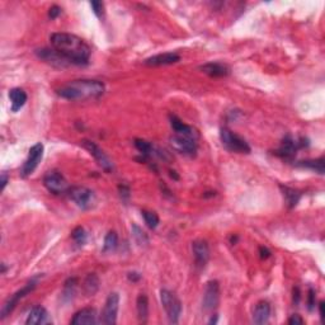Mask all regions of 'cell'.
<instances>
[{
  "label": "cell",
  "instance_id": "obj_13",
  "mask_svg": "<svg viewBox=\"0 0 325 325\" xmlns=\"http://www.w3.org/2000/svg\"><path fill=\"white\" fill-rule=\"evenodd\" d=\"M303 141L304 139H301V143H297L291 136H286V138L282 140V143H281L280 149H278L276 154L285 160H292L295 158V155H296L297 149L305 146V144H304Z\"/></svg>",
  "mask_w": 325,
  "mask_h": 325
},
{
  "label": "cell",
  "instance_id": "obj_32",
  "mask_svg": "<svg viewBox=\"0 0 325 325\" xmlns=\"http://www.w3.org/2000/svg\"><path fill=\"white\" fill-rule=\"evenodd\" d=\"M71 238H73V240L75 241L78 245H80V247L81 245H84V244L87 243V233H85L84 227H75V229L73 230V233H71Z\"/></svg>",
  "mask_w": 325,
  "mask_h": 325
},
{
  "label": "cell",
  "instance_id": "obj_10",
  "mask_svg": "<svg viewBox=\"0 0 325 325\" xmlns=\"http://www.w3.org/2000/svg\"><path fill=\"white\" fill-rule=\"evenodd\" d=\"M220 301V286L219 282L215 280L208 281L206 283L203 300H202V308L205 311H212L217 308Z\"/></svg>",
  "mask_w": 325,
  "mask_h": 325
},
{
  "label": "cell",
  "instance_id": "obj_1",
  "mask_svg": "<svg viewBox=\"0 0 325 325\" xmlns=\"http://www.w3.org/2000/svg\"><path fill=\"white\" fill-rule=\"evenodd\" d=\"M51 46L57 53H60L69 64L87 65L90 59L89 45L84 39L71 33H53L50 37Z\"/></svg>",
  "mask_w": 325,
  "mask_h": 325
},
{
  "label": "cell",
  "instance_id": "obj_8",
  "mask_svg": "<svg viewBox=\"0 0 325 325\" xmlns=\"http://www.w3.org/2000/svg\"><path fill=\"white\" fill-rule=\"evenodd\" d=\"M43 184L47 188V191L53 194H62L65 192H69V183L65 179L60 171L51 170L43 178Z\"/></svg>",
  "mask_w": 325,
  "mask_h": 325
},
{
  "label": "cell",
  "instance_id": "obj_7",
  "mask_svg": "<svg viewBox=\"0 0 325 325\" xmlns=\"http://www.w3.org/2000/svg\"><path fill=\"white\" fill-rule=\"evenodd\" d=\"M70 198L81 210H90L96 203V194L87 187H73L69 189Z\"/></svg>",
  "mask_w": 325,
  "mask_h": 325
},
{
  "label": "cell",
  "instance_id": "obj_16",
  "mask_svg": "<svg viewBox=\"0 0 325 325\" xmlns=\"http://www.w3.org/2000/svg\"><path fill=\"white\" fill-rule=\"evenodd\" d=\"M97 311L93 308L81 309L70 320L71 325H93L97 324Z\"/></svg>",
  "mask_w": 325,
  "mask_h": 325
},
{
  "label": "cell",
  "instance_id": "obj_31",
  "mask_svg": "<svg viewBox=\"0 0 325 325\" xmlns=\"http://www.w3.org/2000/svg\"><path fill=\"white\" fill-rule=\"evenodd\" d=\"M143 216H144V220H145V224L148 225L149 229H152V230L157 229L158 225H159V222H160L159 216H158L157 212H154V211L144 210Z\"/></svg>",
  "mask_w": 325,
  "mask_h": 325
},
{
  "label": "cell",
  "instance_id": "obj_19",
  "mask_svg": "<svg viewBox=\"0 0 325 325\" xmlns=\"http://www.w3.org/2000/svg\"><path fill=\"white\" fill-rule=\"evenodd\" d=\"M36 53L39 59L45 60V61L50 62V64H52V65H57V66H60V67H64L69 64V62H67L66 60H65L64 57L60 55V53H57L56 51L53 50V48L52 50H48V48L37 50Z\"/></svg>",
  "mask_w": 325,
  "mask_h": 325
},
{
  "label": "cell",
  "instance_id": "obj_40",
  "mask_svg": "<svg viewBox=\"0 0 325 325\" xmlns=\"http://www.w3.org/2000/svg\"><path fill=\"white\" fill-rule=\"evenodd\" d=\"M140 278H141V276L139 275V273H136V272L129 273V280L132 281V282H138V281L140 280Z\"/></svg>",
  "mask_w": 325,
  "mask_h": 325
},
{
  "label": "cell",
  "instance_id": "obj_22",
  "mask_svg": "<svg viewBox=\"0 0 325 325\" xmlns=\"http://www.w3.org/2000/svg\"><path fill=\"white\" fill-rule=\"evenodd\" d=\"M9 99L11 104V112H18L27 102V93L20 88H13L9 92Z\"/></svg>",
  "mask_w": 325,
  "mask_h": 325
},
{
  "label": "cell",
  "instance_id": "obj_18",
  "mask_svg": "<svg viewBox=\"0 0 325 325\" xmlns=\"http://www.w3.org/2000/svg\"><path fill=\"white\" fill-rule=\"evenodd\" d=\"M199 69L202 70V73L207 74L211 78H224L230 74L229 66L221 64V62H208V64L202 65Z\"/></svg>",
  "mask_w": 325,
  "mask_h": 325
},
{
  "label": "cell",
  "instance_id": "obj_15",
  "mask_svg": "<svg viewBox=\"0 0 325 325\" xmlns=\"http://www.w3.org/2000/svg\"><path fill=\"white\" fill-rule=\"evenodd\" d=\"M180 61V56L175 52H165L159 53L155 56L149 57L144 61V64L148 66H165V65H173Z\"/></svg>",
  "mask_w": 325,
  "mask_h": 325
},
{
  "label": "cell",
  "instance_id": "obj_17",
  "mask_svg": "<svg viewBox=\"0 0 325 325\" xmlns=\"http://www.w3.org/2000/svg\"><path fill=\"white\" fill-rule=\"evenodd\" d=\"M51 319L48 317V313L43 306H34L29 311L25 324L27 325H41V324H50Z\"/></svg>",
  "mask_w": 325,
  "mask_h": 325
},
{
  "label": "cell",
  "instance_id": "obj_38",
  "mask_svg": "<svg viewBox=\"0 0 325 325\" xmlns=\"http://www.w3.org/2000/svg\"><path fill=\"white\" fill-rule=\"evenodd\" d=\"M300 299H301L300 289H299V287H295L294 289V303L297 305V304L300 303Z\"/></svg>",
  "mask_w": 325,
  "mask_h": 325
},
{
  "label": "cell",
  "instance_id": "obj_20",
  "mask_svg": "<svg viewBox=\"0 0 325 325\" xmlns=\"http://www.w3.org/2000/svg\"><path fill=\"white\" fill-rule=\"evenodd\" d=\"M271 317V305L267 301H261L255 305L254 311H253V322L254 324H266Z\"/></svg>",
  "mask_w": 325,
  "mask_h": 325
},
{
  "label": "cell",
  "instance_id": "obj_11",
  "mask_svg": "<svg viewBox=\"0 0 325 325\" xmlns=\"http://www.w3.org/2000/svg\"><path fill=\"white\" fill-rule=\"evenodd\" d=\"M43 150H45V148H43V145L41 143H37L36 145H33L29 149L28 158H27V160L23 164L22 171H20L22 177H28V175H31L33 173L34 169L38 166V164L42 160Z\"/></svg>",
  "mask_w": 325,
  "mask_h": 325
},
{
  "label": "cell",
  "instance_id": "obj_35",
  "mask_svg": "<svg viewBox=\"0 0 325 325\" xmlns=\"http://www.w3.org/2000/svg\"><path fill=\"white\" fill-rule=\"evenodd\" d=\"M118 188H120L121 198L125 199V201H127V199L130 198V188L127 187L126 184H121Z\"/></svg>",
  "mask_w": 325,
  "mask_h": 325
},
{
  "label": "cell",
  "instance_id": "obj_29",
  "mask_svg": "<svg viewBox=\"0 0 325 325\" xmlns=\"http://www.w3.org/2000/svg\"><path fill=\"white\" fill-rule=\"evenodd\" d=\"M118 247V235L116 231H110L104 238L103 250L104 252H113Z\"/></svg>",
  "mask_w": 325,
  "mask_h": 325
},
{
  "label": "cell",
  "instance_id": "obj_23",
  "mask_svg": "<svg viewBox=\"0 0 325 325\" xmlns=\"http://www.w3.org/2000/svg\"><path fill=\"white\" fill-rule=\"evenodd\" d=\"M99 289V278L96 273H89L85 277L84 283H83V290H84L85 295L88 296H93Z\"/></svg>",
  "mask_w": 325,
  "mask_h": 325
},
{
  "label": "cell",
  "instance_id": "obj_14",
  "mask_svg": "<svg viewBox=\"0 0 325 325\" xmlns=\"http://www.w3.org/2000/svg\"><path fill=\"white\" fill-rule=\"evenodd\" d=\"M192 252L194 255L196 266L198 268H205L208 259H210V248H208L207 241L202 240V239L194 240L192 243Z\"/></svg>",
  "mask_w": 325,
  "mask_h": 325
},
{
  "label": "cell",
  "instance_id": "obj_12",
  "mask_svg": "<svg viewBox=\"0 0 325 325\" xmlns=\"http://www.w3.org/2000/svg\"><path fill=\"white\" fill-rule=\"evenodd\" d=\"M81 145L84 146V149H87L89 154L96 159V162H98L99 166H101L104 171L110 173V171L113 170V164L112 162H111V159L107 157L106 153H104L96 143H93V141L89 140H83L81 141Z\"/></svg>",
  "mask_w": 325,
  "mask_h": 325
},
{
  "label": "cell",
  "instance_id": "obj_27",
  "mask_svg": "<svg viewBox=\"0 0 325 325\" xmlns=\"http://www.w3.org/2000/svg\"><path fill=\"white\" fill-rule=\"evenodd\" d=\"M135 146H136V149H138L139 152L145 158H152L153 155H155L154 146L149 143V141L143 140V139H136V140H135Z\"/></svg>",
  "mask_w": 325,
  "mask_h": 325
},
{
  "label": "cell",
  "instance_id": "obj_33",
  "mask_svg": "<svg viewBox=\"0 0 325 325\" xmlns=\"http://www.w3.org/2000/svg\"><path fill=\"white\" fill-rule=\"evenodd\" d=\"M90 6H92L93 11H94V14L97 15V17H101L102 14H103V3L102 1H90Z\"/></svg>",
  "mask_w": 325,
  "mask_h": 325
},
{
  "label": "cell",
  "instance_id": "obj_28",
  "mask_svg": "<svg viewBox=\"0 0 325 325\" xmlns=\"http://www.w3.org/2000/svg\"><path fill=\"white\" fill-rule=\"evenodd\" d=\"M76 286H78V281L76 278H69V280L65 282L64 286V292H62V297H64L66 301L73 300L74 295L76 292Z\"/></svg>",
  "mask_w": 325,
  "mask_h": 325
},
{
  "label": "cell",
  "instance_id": "obj_24",
  "mask_svg": "<svg viewBox=\"0 0 325 325\" xmlns=\"http://www.w3.org/2000/svg\"><path fill=\"white\" fill-rule=\"evenodd\" d=\"M136 309H138V317L140 322L146 323L149 317V300L146 295H139L138 300H136Z\"/></svg>",
  "mask_w": 325,
  "mask_h": 325
},
{
  "label": "cell",
  "instance_id": "obj_44",
  "mask_svg": "<svg viewBox=\"0 0 325 325\" xmlns=\"http://www.w3.org/2000/svg\"><path fill=\"white\" fill-rule=\"evenodd\" d=\"M1 267H3V275H4V273H5L6 272V267H5V264H1Z\"/></svg>",
  "mask_w": 325,
  "mask_h": 325
},
{
  "label": "cell",
  "instance_id": "obj_36",
  "mask_svg": "<svg viewBox=\"0 0 325 325\" xmlns=\"http://www.w3.org/2000/svg\"><path fill=\"white\" fill-rule=\"evenodd\" d=\"M60 13H61V8H60L59 5H53L50 8V11H48V17H50L51 19H55V18L59 17Z\"/></svg>",
  "mask_w": 325,
  "mask_h": 325
},
{
  "label": "cell",
  "instance_id": "obj_21",
  "mask_svg": "<svg viewBox=\"0 0 325 325\" xmlns=\"http://www.w3.org/2000/svg\"><path fill=\"white\" fill-rule=\"evenodd\" d=\"M169 120H170V126L174 130V134L187 135V136H193V138H198L196 130L193 127L188 126L183 122L180 118H178L175 115H169Z\"/></svg>",
  "mask_w": 325,
  "mask_h": 325
},
{
  "label": "cell",
  "instance_id": "obj_4",
  "mask_svg": "<svg viewBox=\"0 0 325 325\" xmlns=\"http://www.w3.org/2000/svg\"><path fill=\"white\" fill-rule=\"evenodd\" d=\"M160 300H162V308L165 309L169 323L177 324L179 322L180 314H182V303L179 299L175 296V294L164 289L160 291Z\"/></svg>",
  "mask_w": 325,
  "mask_h": 325
},
{
  "label": "cell",
  "instance_id": "obj_3",
  "mask_svg": "<svg viewBox=\"0 0 325 325\" xmlns=\"http://www.w3.org/2000/svg\"><path fill=\"white\" fill-rule=\"evenodd\" d=\"M220 139H221L222 145L230 152L238 153V154H249L250 153V146L247 140L227 127H222L220 130Z\"/></svg>",
  "mask_w": 325,
  "mask_h": 325
},
{
  "label": "cell",
  "instance_id": "obj_41",
  "mask_svg": "<svg viewBox=\"0 0 325 325\" xmlns=\"http://www.w3.org/2000/svg\"><path fill=\"white\" fill-rule=\"evenodd\" d=\"M6 183H8V174L3 173L1 174V191H4V189H5Z\"/></svg>",
  "mask_w": 325,
  "mask_h": 325
},
{
  "label": "cell",
  "instance_id": "obj_37",
  "mask_svg": "<svg viewBox=\"0 0 325 325\" xmlns=\"http://www.w3.org/2000/svg\"><path fill=\"white\" fill-rule=\"evenodd\" d=\"M289 324H291V325L304 324V319L303 318H300V315H292V317L289 319Z\"/></svg>",
  "mask_w": 325,
  "mask_h": 325
},
{
  "label": "cell",
  "instance_id": "obj_34",
  "mask_svg": "<svg viewBox=\"0 0 325 325\" xmlns=\"http://www.w3.org/2000/svg\"><path fill=\"white\" fill-rule=\"evenodd\" d=\"M315 308V291L313 289H309L308 295V309L309 311H313Z\"/></svg>",
  "mask_w": 325,
  "mask_h": 325
},
{
  "label": "cell",
  "instance_id": "obj_5",
  "mask_svg": "<svg viewBox=\"0 0 325 325\" xmlns=\"http://www.w3.org/2000/svg\"><path fill=\"white\" fill-rule=\"evenodd\" d=\"M36 286H37V280L36 278H33L31 282H28L25 286H23L22 289L18 290L14 295H11L8 300L4 303L3 308H1V311H0V319L3 320L5 319L8 315H10L11 313H13V310L15 309V306L18 305V303L22 300L23 297H25L28 294H31V292L36 289Z\"/></svg>",
  "mask_w": 325,
  "mask_h": 325
},
{
  "label": "cell",
  "instance_id": "obj_2",
  "mask_svg": "<svg viewBox=\"0 0 325 325\" xmlns=\"http://www.w3.org/2000/svg\"><path fill=\"white\" fill-rule=\"evenodd\" d=\"M104 84L99 80H89V79H81L74 80L62 85L59 90L61 98L67 101H83V99H94L103 96Z\"/></svg>",
  "mask_w": 325,
  "mask_h": 325
},
{
  "label": "cell",
  "instance_id": "obj_30",
  "mask_svg": "<svg viewBox=\"0 0 325 325\" xmlns=\"http://www.w3.org/2000/svg\"><path fill=\"white\" fill-rule=\"evenodd\" d=\"M132 230V236H134L135 241L140 245V247H144V245H148L149 244V238L145 233L143 231L140 226H138L136 224H132L131 226Z\"/></svg>",
  "mask_w": 325,
  "mask_h": 325
},
{
  "label": "cell",
  "instance_id": "obj_39",
  "mask_svg": "<svg viewBox=\"0 0 325 325\" xmlns=\"http://www.w3.org/2000/svg\"><path fill=\"white\" fill-rule=\"evenodd\" d=\"M259 253H261V257L263 259H267L271 255V252H269L268 249H267L266 247H261L259 248Z\"/></svg>",
  "mask_w": 325,
  "mask_h": 325
},
{
  "label": "cell",
  "instance_id": "obj_26",
  "mask_svg": "<svg viewBox=\"0 0 325 325\" xmlns=\"http://www.w3.org/2000/svg\"><path fill=\"white\" fill-rule=\"evenodd\" d=\"M297 166L311 169V170L317 171L319 174H324V159L323 158L317 160H305V162H297Z\"/></svg>",
  "mask_w": 325,
  "mask_h": 325
},
{
  "label": "cell",
  "instance_id": "obj_6",
  "mask_svg": "<svg viewBox=\"0 0 325 325\" xmlns=\"http://www.w3.org/2000/svg\"><path fill=\"white\" fill-rule=\"evenodd\" d=\"M170 145L175 152L188 157H194L197 153V138L193 136L174 134L170 138Z\"/></svg>",
  "mask_w": 325,
  "mask_h": 325
},
{
  "label": "cell",
  "instance_id": "obj_43",
  "mask_svg": "<svg viewBox=\"0 0 325 325\" xmlns=\"http://www.w3.org/2000/svg\"><path fill=\"white\" fill-rule=\"evenodd\" d=\"M216 323H217V317L215 315V317L211 318V320L208 322V324H216Z\"/></svg>",
  "mask_w": 325,
  "mask_h": 325
},
{
  "label": "cell",
  "instance_id": "obj_9",
  "mask_svg": "<svg viewBox=\"0 0 325 325\" xmlns=\"http://www.w3.org/2000/svg\"><path fill=\"white\" fill-rule=\"evenodd\" d=\"M118 308H120V295L117 292H112L107 297L104 304L103 313H102L101 322L106 325H113L117 322Z\"/></svg>",
  "mask_w": 325,
  "mask_h": 325
},
{
  "label": "cell",
  "instance_id": "obj_25",
  "mask_svg": "<svg viewBox=\"0 0 325 325\" xmlns=\"http://www.w3.org/2000/svg\"><path fill=\"white\" fill-rule=\"evenodd\" d=\"M281 188H282L283 197H285V199H286L287 206H289L290 208L295 207V206L299 203V201H300V197H301L300 192L296 191V189H294V188L283 187V185Z\"/></svg>",
  "mask_w": 325,
  "mask_h": 325
},
{
  "label": "cell",
  "instance_id": "obj_42",
  "mask_svg": "<svg viewBox=\"0 0 325 325\" xmlns=\"http://www.w3.org/2000/svg\"><path fill=\"white\" fill-rule=\"evenodd\" d=\"M319 314H320V318H322V322L324 320V303H320L319 304Z\"/></svg>",
  "mask_w": 325,
  "mask_h": 325
}]
</instances>
